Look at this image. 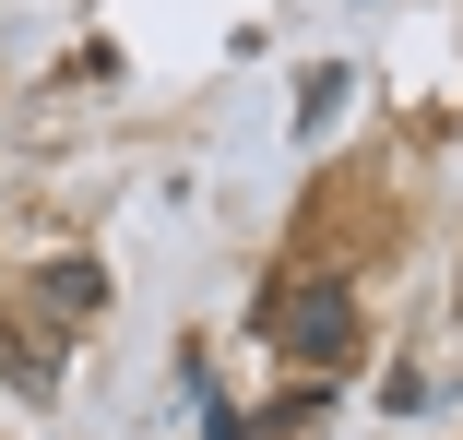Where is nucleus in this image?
Masks as SVG:
<instances>
[{"instance_id": "nucleus-1", "label": "nucleus", "mask_w": 463, "mask_h": 440, "mask_svg": "<svg viewBox=\"0 0 463 440\" xmlns=\"http://www.w3.org/2000/svg\"><path fill=\"white\" fill-rule=\"evenodd\" d=\"M273 333H286L309 369H345V358H356V298L309 274V298H286V310H273Z\"/></svg>"}, {"instance_id": "nucleus-2", "label": "nucleus", "mask_w": 463, "mask_h": 440, "mask_svg": "<svg viewBox=\"0 0 463 440\" xmlns=\"http://www.w3.org/2000/svg\"><path fill=\"white\" fill-rule=\"evenodd\" d=\"M345 96H356V72H309V83H298V131H333Z\"/></svg>"}, {"instance_id": "nucleus-3", "label": "nucleus", "mask_w": 463, "mask_h": 440, "mask_svg": "<svg viewBox=\"0 0 463 440\" xmlns=\"http://www.w3.org/2000/svg\"><path fill=\"white\" fill-rule=\"evenodd\" d=\"M48 310H60V321L96 310V262H60V274H48Z\"/></svg>"}]
</instances>
